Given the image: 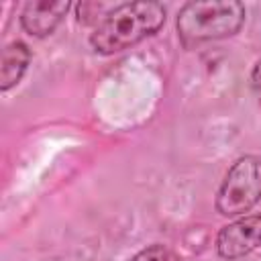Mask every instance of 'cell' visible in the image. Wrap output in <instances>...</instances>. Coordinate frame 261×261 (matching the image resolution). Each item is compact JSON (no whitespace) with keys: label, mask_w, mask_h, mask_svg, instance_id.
Masks as SVG:
<instances>
[{"label":"cell","mask_w":261,"mask_h":261,"mask_svg":"<svg viewBox=\"0 0 261 261\" xmlns=\"http://www.w3.org/2000/svg\"><path fill=\"white\" fill-rule=\"evenodd\" d=\"M31 61V49L22 41H12L2 49V63H0V88L6 92L16 86Z\"/></svg>","instance_id":"obj_6"},{"label":"cell","mask_w":261,"mask_h":261,"mask_svg":"<svg viewBox=\"0 0 261 261\" xmlns=\"http://www.w3.org/2000/svg\"><path fill=\"white\" fill-rule=\"evenodd\" d=\"M261 245V214L239 218L218 230L216 253L222 259H239Z\"/></svg>","instance_id":"obj_4"},{"label":"cell","mask_w":261,"mask_h":261,"mask_svg":"<svg viewBox=\"0 0 261 261\" xmlns=\"http://www.w3.org/2000/svg\"><path fill=\"white\" fill-rule=\"evenodd\" d=\"M261 200V157L245 155L226 171L218 194L216 210L222 216H239L249 212Z\"/></svg>","instance_id":"obj_3"},{"label":"cell","mask_w":261,"mask_h":261,"mask_svg":"<svg viewBox=\"0 0 261 261\" xmlns=\"http://www.w3.org/2000/svg\"><path fill=\"white\" fill-rule=\"evenodd\" d=\"M251 84H253L255 94H257L259 100H261V59L255 63V67H253V71H251Z\"/></svg>","instance_id":"obj_9"},{"label":"cell","mask_w":261,"mask_h":261,"mask_svg":"<svg viewBox=\"0 0 261 261\" xmlns=\"http://www.w3.org/2000/svg\"><path fill=\"white\" fill-rule=\"evenodd\" d=\"M114 6L110 4H98V2H80L75 6V12H77V20L84 22V24H90V22H102L104 16L112 10Z\"/></svg>","instance_id":"obj_7"},{"label":"cell","mask_w":261,"mask_h":261,"mask_svg":"<svg viewBox=\"0 0 261 261\" xmlns=\"http://www.w3.org/2000/svg\"><path fill=\"white\" fill-rule=\"evenodd\" d=\"M167 259H169V251L161 243H153L130 257V261H167Z\"/></svg>","instance_id":"obj_8"},{"label":"cell","mask_w":261,"mask_h":261,"mask_svg":"<svg viewBox=\"0 0 261 261\" xmlns=\"http://www.w3.org/2000/svg\"><path fill=\"white\" fill-rule=\"evenodd\" d=\"M245 22V6L237 0L188 2L177 12V35L186 47L234 35Z\"/></svg>","instance_id":"obj_2"},{"label":"cell","mask_w":261,"mask_h":261,"mask_svg":"<svg viewBox=\"0 0 261 261\" xmlns=\"http://www.w3.org/2000/svg\"><path fill=\"white\" fill-rule=\"evenodd\" d=\"M67 0H31L20 12V24L31 37L51 35L69 10Z\"/></svg>","instance_id":"obj_5"},{"label":"cell","mask_w":261,"mask_h":261,"mask_svg":"<svg viewBox=\"0 0 261 261\" xmlns=\"http://www.w3.org/2000/svg\"><path fill=\"white\" fill-rule=\"evenodd\" d=\"M165 22V6L159 2H126L114 6L90 35L96 53L112 55L124 51L145 37L157 33Z\"/></svg>","instance_id":"obj_1"}]
</instances>
